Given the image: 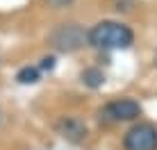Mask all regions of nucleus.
Wrapping results in <instances>:
<instances>
[{"label": "nucleus", "instance_id": "1", "mask_svg": "<svg viewBox=\"0 0 157 150\" xmlns=\"http://www.w3.org/2000/svg\"><path fill=\"white\" fill-rule=\"evenodd\" d=\"M134 43V32L118 21H100L89 30V46L100 50H125Z\"/></svg>", "mask_w": 157, "mask_h": 150}, {"label": "nucleus", "instance_id": "2", "mask_svg": "<svg viewBox=\"0 0 157 150\" xmlns=\"http://www.w3.org/2000/svg\"><path fill=\"white\" fill-rule=\"evenodd\" d=\"M48 41L59 52H75L89 43V32L78 23H62L50 32Z\"/></svg>", "mask_w": 157, "mask_h": 150}, {"label": "nucleus", "instance_id": "3", "mask_svg": "<svg viewBox=\"0 0 157 150\" xmlns=\"http://www.w3.org/2000/svg\"><path fill=\"white\" fill-rule=\"evenodd\" d=\"M98 114H100V121L105 123H130L141 116V105L134 98H116V100H109Z\"/></svg>", "mask_w": 157, "mask_h": 150}, {"label": "nucleus", "instance_id": "4", "mask_svg": "<svg viewBox=\"0 0 157 150\" xmlns=\"http://www.w3.org/2000/svg\"><path fill=\"white\" fill-rule=\"evenodd\" d=\"M125 150H157V127L153 123H134L123 137Z\"/></svg>", "mask_w": 157, "mask_h": 150}, {"label": "nucleus", "instance_id": "5", "mask_svg": "<svg viewBox=\"0 0 157 150\" xmlns=\"http://www.w3.org/2000/svg\"><path fill=\"white\" fill-rule=\"evenodd\" d=\"M57 132H59V137L66 139V141L80 143L86 137V125L78 116H64V118H59V123H57Z\"/></svg>", "mask_w": 157, "mask_h": 150}, {"label": "nucleus", "instance_id": "6", "mask_svg": "<svg viewBox=\"0 0 157 150\" xmlns=\"http://www.w3.org/2000/svg\"><path fill=\"white\" fill-rule=\"evenodd\" d=\"M80 80H82V84L89 87V89H100L102 84H105V73H102L100 68H96V66H89V68H84V71L80 73Z\"/></svg>", "mask_w": 157, "mask_h": 150}, {"label": "nucleus", "instance_id": "7", "mask_svg": "<svg viewBox=\"0 0 157 150\" xmlns=\"http://www.w3.org/2000/svg\"><path fill=\"white\" fill-rule=\"evenodd\" d=\"M41 80V71L39 66H23L16 73V82L18 84H36Z\"/></svg>", "mask_w": 157, "mask_h": 150}, {"label": "nucleus", "instance_id": "8", "mask_svg": "<svg viewBox=\"0 0 157 150\" xmlns=\"http://www.w3.org/2000/svg\"><path fill=\"white\" fill-rule=\"evenodd\" d=\"M55 62H57V59H55L52 55H50V57H43L41 64H39V71H41V73H50L52 68H55Z\"/></svg>", "mask_w": 157, "mask_h": 150}, {"label": "nucleus", "instance_id": "9", "mask_svg": "<svg viewBox=\"0 0 157 150\" xmlns=\"http://www.w3.org/2000/svg\"><path fill=\"white\" fill-rule=\"evenodd\" d=\"M48 2L52 5V7H57V9H62V7H68V5L73 2V0H48Z\"/></svg>", "mask_w": 157, "mask_h": 150}]
</instances>
